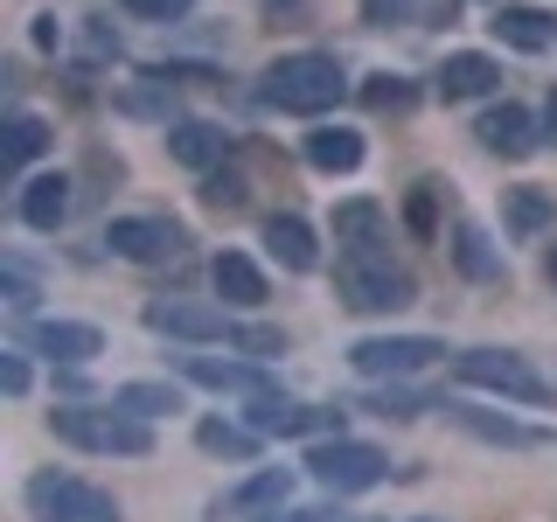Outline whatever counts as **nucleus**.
<instances>
[{
	"instance_id": "obj_29",
	"label": "nucleus",
	"mask_w": 557,
	"mask_h": 522,
	"mask_svg": "<svg viewBox=\"0 0 557 522\" xmlns=\"http://www.w3.org/2000/svg\"><path fill=\"white\" fill-rule=\"evenodd\" d=\"M202 202L216 209V216H237V209L251 202V188H244L237 167H209V174H202Z\"/></svg>"
},
{
	"instance_id": "obj_2",
	"label": "nucleus",
	"mask_w": 557,
	"mask_h": 522,
	"mask_svg": "<svg viewBox=\"0 0 557 522\" xmlns=\"http://www.w3.org/2000/svg\"><path fill=\"white\" fill-rule=\"evenodd\" d=\"M49 432L63 446H84V452H126V460H147L153 452L147 418H133L119 405H57L49 411Z\"/></svg>"
},
{
	"instance_id": "obj_22",
	"label": "nucleus",
	"mask_w": 557,
	"mask_h": 522,
	"mask_svg": "<svg viewBox=\"0 0 557 522\" xmlns=\"http://www.w3.org/2000/svg\"><path fill=\"white\" fill-rule=\"evenodd\" d=\"M265 251L286 272H313V265H321V244H313V231L300 216H265Z\"/></svg>"
},
{
	"instance_id": "obj_34",
	"label": "nucleus",
	"mask_w": 557,
	"mask_h": 522,
	"mask_svg": "<svg viewBox=\"0 0 557 522\" xmlns=\"http://www.w3.org/2000/svg\"><path fill=\"white\" fill-rule=\"evenodd\" d=\"M119 8L139 14V22H182V14L196 8V0H119Z\"/></svg>"
},
{
	"instance_id": "obj_12",
	"label": "nucleus",
	"mask_w": 557,
	"mask_h": 522,
	"mask_svg": "<svg viewBox=\"0 0 557 522\" xmlns=\"http://www.w3.org/2000/svg\"><path fill=\"white\" fill-rule=\"evenodd\" d=\"M474 133H481L487 153H502V161H522V153H536V139H544V133H536V119L522 112V104H495V112H481Z\"/></svg>"
},
{
	"instance_id": "obj_28",
	"label": "nucleus",
	"mask_w": 557,
	"mask_h": 522,
	"mask_svg": "<svg viewBox=\"0 0 557 522\" xmlns=\"http://www.w3.org/2000/svg\"><path fill=\"white\" fill-rule=\"evenodd\" d=\"M42 147H49V126H42L35 112H14V119H8V174H22Z\"/></svg>"
},
{
	"instance_id": "obj_23",
	"label": "nucleus",
	"mask_w": 557,
	"mask_h": 522,
	"mask_svg": "<svg viewBox=\"0 0 557 522\" xmlns=\"http://www.w3.org/2000/svg\"><path fill=\"white\" fill-rule=\"evenodd\" d=\"M209 278H216V300H231V307H265V272H258L244 251H223L216 265H209Z\"/></svg>"
},
{
	"instance_id": "obj_37",
	"label": "nucleus",
	"mask_w": 557,
	"mask_h": 522,
	"mask_svg": "<svg viewBox=\"0 0 557 522\" xmlns=\"http://www.w3.org/2000/svg\"><path fill=\"white\" fill-rule=\"evenodd\" d=\"M0 383H8V397H22L28 390V362L22 356H0Z\"/></svg>"
},
{
	"instance_id": "obj_6",
	"label": "nucleus",
	"mask_w": 557,
	"mask_h": 522,
	"mask_svg": "<svg viewBox=\"0 0 557 522\" xmlns=\"http://www.w3.org/2000/svg\"><path fill=\"white\" fill-rule=\"evenodd\" d=\"M453 370H460V383H474V390H502V397H516V405H544V397H550V383L536 376L516 348H467Z\"/></svg>"
},
{
	"instance_id": "obj_25",
	"label": "nucleus",
	"mask_w": 557,
	"mask_h": 522,
	"mask_svg": "<svg viewBox=\"0 0 557 522\" xmlns=\"http://www.w3.org/2000/svg\"><path fill=\"white\" fill-rule=\"evenodd\" d=\"M453 265H460L467 278H481V286H487V278H502V251L487 244L481 223H453Z\"/></svg>"
},
{
	"instance_id": "obj_36",
	"label": "nucleus",
	"mask_w": 557,
	"mask_h": 522,
	"mask_svg": "<svg viewBox=\"0 0 557 522\" xmlns=\"http://www.w3.org/2000/svg\"><path fill=\"white\" fill-rule=\"evenodd\" d=\"M265 522H356V515L335 509V501H321V509H272Z\"/></svg>"
},
{
	"instance_id": "obj_14",
	"label": "nucleus",
	"mask_w": 557,
	"mask_h": 522,
	"mask_svg": "<svg viewBox=\"0 0 557 522\" xmlns=\"http://www.w3.org/2000/svg\"><path fill=\"white\" fill-rule=\"evenodd\" d=\"M487 91H502V63H495V57H481V49H460V57L440 63V98H446V104L487 98Z\"/></svg>"
},
{
	"instance_id": "obj_1",
	"label": "nucleus",
	"mask_w": 557,
	"mask_h": 522,
	"mask_svg": "<svg viewBox=\"0 0 557 522\" xmlns=\"http://www.w3.org/2000/svg\"><path fill=\"white\" fill-rule=\"evenodd\" d=\"M342 91H348L342 63L335 57H313V49H300V57H278L265 77H258V104H272V112H300V119L335 112Z\"/></svg>"
},
{
	"instance_id": "obj_20",
	"label": "nucleus",
	"mask_w": 557,
	"mask_h": 522,
	"mask_svg": "<svg viewBox=\"0 0 557 522\" xmlns=\"http://www.w3.org/2000/svg\"><path fill=\"white\" fill-rule=\"evenodd\" d=\"M502 223H509L516 244H530V237L557 231V202L544 196V188H502Z\"/></svg>"
},
{
	"instance_id": "obj_30",
	"label": "nucleus",
	"mask_w": 557,
	"mask_h": 522,
	"mask_svg": "<svg viewBox=\"0 0 557 522\" xmlns=\"http://www.w3.org/2000/svg\"><path fill=\"white\" fill-rule=\"evenodd\" d=\"M362 104H370V112H411L418 91L405 77H370V84H362Z\"/></svg>"
},
{
	"instance_id": "obj_31",
	"label": "nucleus",
	"mask_w": 557,
	"mask_h": 522,
	"mask_svg": "<svg viewBox=\"0 0 557 522\" xmlns=\"http://www.w3.org/2000/svg\"><path fill=\"white\" fill-rule=\"evenodd\" d=\"M405 223H411L418 237H432V231H440V182H418V188H411V202H405Z\"/></svg>"
},
{
	"instance_id": "obj_3",
	"label": "nucleus",
	"mask_w": 557,
	"mask_h": 522,
	"mask_svg": "<svg viewBox=\"0 0 557 522\" xmlns=\"http://www.w3.org/2000/svg\"><path fill=\"white\" fill-rule=\"evenodd\" d=\"M335 293L348 313H405L418 300V278L391 251H356V258H335Z\"/></svg>"
},
{
	"instance_id": "obj_4",
	"label": "nucleus",
	"mask_w": 557,
	"mask_h": 522,
	"mask_svg": "<svg viewBox=\"0 0 557 522\" xmlns=\"http://www.w3.org/2000/svg\"><path fill=\"white\" fill-rule=\"evenodd\" d=\"M28 509H35V522H126L104 487L77 481V474H35L28 481Z\"/></svg>"
},
{
	"instance_id": "obj_13",
	"label": "nucleus",
	"mask_w": 557,
	"mask_h": 522,
	"mask_svg": "<svg viewBox=\"0 0 557 522\" xmlns=\"http://www.w3.org/2000/svg\"><path fill=\"white\" fill-rule=\"evenodd\" d=\"M28 341L42 348L49 362H98L104 356V335H98L91 321H35Z\"/></svg>"
},
{
	"instance_id": "obj_41",
	"label": "nucleus",
	"mask_w": 557,
	"mask_h": 522,
	"mask_svg": "<svg viewBox=\"0 0 557 522\" xmlns=\"http://www.w3.org/2000/svg\"><path fill=\"white\" fill-rule=\"evenodd\" d=\"M550 286H557V251H550Z\"/></svg>"
},
{
	"instance_id": "obj_21",
	"label": "nucleus",
	"mask_w": 557,
	"mask_h": 522,
	"mask_svg": "<svg viewBox=\"0 0 557 522\" xmlns=\"http://www.w3.org/2000/svg\"><path fill=\"white\" fill-rule=\"evenodd\" d=\"M22 223L28 231H63L70 223V182L63 174H35V182H22Z\"/></svg>"
},
{
	"instance_id": "obj_10",
	"label": "nucleus",
	"mask_w": 557,
	"mask_h": 522,
	"mask_svg": "<svg viewBox=\"0 0 557 522\" xmlns=\"http://www.w3.org/2000/svg\"><path fill=\"white\" fill-rule=\"evenodd\" d=\"M147 327L174 341H237V321H223L216 307H188V300H147Z\"/></svg>"
},
{
	"instance_id": "obj_15",
	"label": "nucleus",
	"mask_w": 557,
	"mask_h": 522,
	"mask_svg": "<svg viewBox=\"0 0 557 522\" xmlns=\"http://www.w3.org/2000/svg\"><path fill=\"white\" fill-rule=\"evenodd\" d=\"M446 418L460 432H474V439L487 446H516V452H530V446H544L550 432H536V425H516V418H502V411H474V405H446Z\"/></svg>"
},
{
	"instance_id": "obj_38",
	"label": "nucleus",
	"mask_w": 557,
	"mask_h": 522,
	"mask_svg": "<svg viewBox=\"0 0 557 522\" xmlns=\"http://www.w3.org/2000/svg\"><path fill=\"white\" fill-rule=\"evenodd\" d=\"M63 42V28H57V14H35V49H57Z\"/></svg>"
},
{
	"instance_id": "obj_19",
	"label": "nucleus",
	"mask_w": 557,
	"mask_h": 522,
	"mask_svg": "<svg viewBox=\"0 0 557 522\" xmlns=\"http://www.w3.org/2000/svg\"><path fill=\"white\" fill-rule=\"evenodd\" d=\"M182 376L202 390H244V397H272L265 370H244V362H216V356H182Z\"/></svg>"
},
{
	"instance_id": "obj_24",
	"label": "nucleus",
	"mask_w": 557,
	"mask_h": 522,
	"mask_svg": "<svg viewBox=\"0 0 557 522\" xmlns=\"http://www.w3.org/2000/svg\"><path fill=\"white\" fill-rule=\"evenodd\" d=\"M307 167H321V174L362 167V133H348V126H313V133H307Z\"/></svg>"
},
{
	"instance_id": "obj_5",
	"label": "nucleus",
	"mask_w": 557,
	"mask_h": 522,
	"mask_svg": "<svg viewBox=\"0 0 557 522\" xmlns=\"http://www.w3.org/2000/svg\"><path fill=\"white\" fill-rule=\"evenodd\" d=\"M307 474L321 481L327 495H362V487H376L391 474V460H383L376 446H362V439H313Z\"/></svg>"
},
{
	"instance_id": "obj_17",
	"label": "nucleus",
	"mask_w": 557,
	"mask_h": 522,
	"mask_svg": "<svg viewBox=\"0 0 557 522\" xmlns=\"http://www.w3.org/2000/svg\"><path fill=\"white\" fill-rule=\"evenodd\" d=\"M223 147H231V133L209 126V119H182V126L168 133V161H182V167H196V174L216 167V161H223Z\"/></svg>"
},
{
	"instance_id": "obj_32",
	"label": "nucleus",
	"mask_w": 557,
	"mask_h": 522,
	"mask_svg": "<svg viewBox=\"0 0 557 522\" xmlns=\"http://www.w3.org/2000/svg\"><path fill=\"white\" fill-rule=\"evenodd\" d=\"M370 405H376L383 418H418V411H432V397H418V390H405V383H391V390H376Z\"/></svg>"
},
{
	"instance_id": "obj_7",
	"label": "nucleus",
	"mask_w": 557,
	"mask_h": 522,
	"mask_svg": "<svg viewBox=\"0 0 557 522\" xmlns=\"http://www.w3.org/2000/svg\"><path fill=\"white\" fill-rule=\"evenodd\" d=\"M104 244L119 258H133V265H174L188 251V231L174 216H119V223H104Z\"/></svg>"
},
{
	"instance_id": "obj_16",
	"label": "nucleus",
	"mask_w": 557,
	"mask_h": 522,
	"mask_svg": "<svg viewBox=\"0 0 557 522\" xmlns=\"http://www.w3.org/2000/svg\"><path fill=\"white\" fill-rule=\"evenodd\" d=\"M383 237H391V209H383V202H342V209H335V244H342V258L383 251Z\"/></svg>"
},
{
	"instance_id": "obj_26",
	"label": "nucleus",
	"mask_w": 557,
	"mask_h": 522,
	"mask_svg": "<svg viewBox=\"0 0 557 522\" xmlns=\"http://www.w3.org/2000/svg\"><path fill=\"white\" fill-rule=\"evenodd\" d=\"M112 405L133 411V418H168V411H182V390L174 383H119Z\"/></svg>"
},
{
	"instance_id": "obj_9",
	"label": "nucleus",
	"mask_w": 557,
	"mask_h": 522,
	"mask_svg": "<svg viewBox=\"0 0 557 522\" xmlns=\"http://www.w3.org/2000/svg\"><path fill=\"white\" fill-rule=\"evenodd\" d=\"M440 356H446V341H432V335H370V341L348 348V362H356L362 376H411Z\"/></svg>"
},
{
	"instance_id": "obj_33",
	"label": "nucleus",
	"mask_w": 557,
	"mask_h": 522,
	"mask_svg": "<svg viewBox=\"0 0 557 522\" xmlns=\"http://www.w3.org/2000/svg\"><path fill=\"white\" fill-rule=\"evenodd\" d=\"M231 348H244V356H286V335L278 327H237Z\"/></svg>"
},
{
	"instance_id": "obj_8",
	"label": "nucleus",
	"mask_w": 557,
	"mask_h": 522,
	"mask_svg": "<svg viewBox=\"0 0 557 522\" xmlns=\"http://www.w3.org/2000/svg\"><path fill=\"white\" fill-rule=\"evenodd\" d=\"M251 432L265 439H342V411L335 405H293V397H251Z\"/></svg>"
},
{
	"instance_id": "obj_27",
	"label": "nucleus",
	"mask_w": 557,
	"mask_h": 522,
	"mask_svg": "<svg viewBox=\"0 0 557 522\" xmlns=\"http://www.w3.org/2000/svg\"><path fill=\"white\" fill-rule=\"evenodd\" d=\"M196 446L216 452V460H251V452H258V432L223 425V418H202V425H196Z\"/></svg>"
},
{
	"instance_id": "obj_18",
	"label": "nucleus",
	"mask_w": 557,
	"mask_h": 522,
	"mask_svg": "<svg viewBox=\"0 0 557 522\" xmlns=\"http://www.w3.org/2000/svg\"><path fill=\"white\" fill-rule=\"evenodd\" d=\"M286 487H293L286 467H265V474H251L244 487H231V495L216 501V522H223V515L237 522V515H272V509H286Z\"/></svg>"
},
{
	"instance_id": "obj_35",
	"label": "nucleus",
	"mask_w": 557,
	"mask_h": 522,
	"mask_svg": "<svg viewBox=\"0 0 557 522\" xmlns=\"http://www.w3.org/2000/svg\"><path fill=\"white\" fill-rule=\"evenodd\" d=\"M411 14H418V0H362V22H376V28H397Z\"/></svg>"
},
{
	"instance_id": "obj_11",
	"label": "nucleus",
	"mask_w": 557,
	"mask_h": 522,
	"mask_svg": "<svg viewBox=\"0 0 557 522\" xmlns=\"http://www.w3.org/2000/svg\"><path fill=\"white\" fill-rule=\"evenodd\" d=\"M487 28H495L509 49H522V57H544V49L557 42V22L544 8H522V0H502V8L487 14Z\"/></svg>"
},
{
	"instance_id": "obj_40",
	"label": "nucleus",
	"mask_w": 557,
	"mask_h": 522,
	"mask_svg": "<svg viewBox=\"0 0 557 522\" xmlns=\"http://www.w3.org/2000/svg\"><path fill=\"white\" fill-rule=\"evenodd\" d=\"M278 8H286V14H300V0H265V14H278Z\"/></svg>"
},
{
	"instance_id": "obj_39",
	"label": "nucleus",
	"mask_w": 557,
	"mask_h": 522,
	"mask_svg": "<svg viewBox=\"0 0 557 522\" xmlns=\"http://www.w3.org/2000/svg\"><path fill=\"white\" fill-rule=\"evenodd\" d=\"M544 126H550L544 139H550V147H557V91H550V104H544Z\"/></svg>"
}]
</instances>
